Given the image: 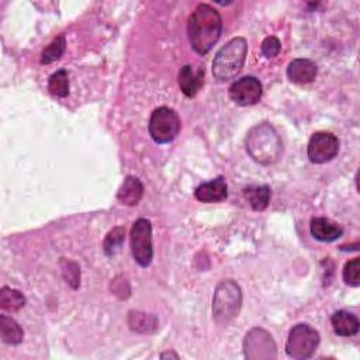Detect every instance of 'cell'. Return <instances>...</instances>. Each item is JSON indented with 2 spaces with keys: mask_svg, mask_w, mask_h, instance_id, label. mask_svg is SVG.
Listing matches in <instances>:
<instances>
[{
  "mask_svg": "<svg viewBox=\"0 0 360 360\" xmlns=\"http://www.w3.org/2000/svg\"><path fill=\"white\" fill-rule=\"evenodd\" d=\"M128 322L131 329L138 330V332H153L158 328V321L153 315L138 312V311H131L128 316Z\"/></svg>",
  "mask_w": 360,
  "mask_h": 360,
  "instance_id": "cell-20",
  "label": "cell"
},
{
  "mask_svg": "<svg viewBox=\"0 0 360 360\" xmlns=\"http://www.w3.org/2000/svg\"><path fill=\"white\" fill-rule=\"evenodd\" d=\"M25 305V297L15 288L1 287L0 290V307L7 312H17Z\"/></svg>",
  "mask_w": 360,
  "mask_h": 360,
  "instance_id": "cell-19",
  "label": "cell"
},
{
  "mask_svg": "<svg viewBox=\"0 0 360 360\" xmlns=\"http://www.w3.org/2000/svg\"><path fill=\"white\" fill-rule=\"evenodd\" d=\"M260 49H262V53L267 59H273L278 55V52L281 49V44H280L277 37H267V38L263 39Z\"/></svg>",
  "mask_w": 360,
  "mask_h": 360,
  "instance_id": "cell-26",
  "label": "cell"
},
{
  "mask_svg": "<svg viewBox=\"0 0 360 360\" xmlns=\"http://www.w3.org/2000/svg\"><path fill=\"white\" fill-rule=\"evenodd\" d=\"M0 335L1 340L7 345H18L24 338L21 326L7 315H0Z\"/></svg>",
  "mask_w": 360,
  "mask_h": 360,
  "instance_id": "cell-18",
  "label": "cell"
},
{
  "mask_svg": "<svg viewBox=\"0 0 360 360\" xmlns=\"http://www.w3.org/2000/svg\"><path fill=\"white\" fill-rule=\"evenodd\" d=\"M333 330L336 335L343 336V338H349V336H354L359 332V326L360 322L357 319V316L349 311L340 309L336 311L332 318H330Z\"/></svg>",
  "mask_w": 360,
  "mask_h": 360,
  "instance_id": "cell-16",
  "label": "cell"
},
{
  "mask_svg": "<svg viewBox=\"0 0 360 360\" xmlns=\"http://www.w3.org/2000/svg\"><path fill=\"white\" fill-rule=\"evenodd\" d=\"M311 235L319 242H333L343 235L342 226L332 222L325 217H316L311 219L309 225Z\"/></svg>",
  "mask_w": 360,
  "mask_h": 360,
  "instance_id": "cell-14",
  "label": "cell"
},
{
  "mask_svg": "<svg viewBox=\"0 0 360 360\" xmlns=\"http://www.w3.org/2000/svg\"><path fill=\"white\" fill-rule=\"evenodd\" d=\"M243 354L248 360H274L277 357V346L266 329L253 328L243 339Z\"/></svg>",
  "mask_w": 360,
  "mask_h": 360,
  "instance_id": "cell-8",
  "label": "cell"
},
{
  "mask_svg": "<svg viewBox=\"0 0 360 360\" xmlns=\"http://www.w3.org/2000/svg\"><path fill=\"white\" fill-rule=\"evenodd\" d=\"M242 308V290L231 278L218 283L212 298V316L217 323L228 325L233 321Z\"/></svg>",
  "mask_w": 360,
  "mask_h": 360,
  "instance_id": "cell-4",
  "label": "cell"
},
{
  "mask_svg": "<svg viewBox=\"0 0 360 360\" xmlns=\"http://www.w3.org/2000/svg\"><path fill=\"white\" fill-rule=\"evenodd\" d=\"M48 90L55 97H66L69 94V77L68 72L60 69L51 75L48 80Z\"/></svg>",
  "mask_w": 360,
  "mask_h": 360,
  "instance_id": "cell-21",
  "label": "cell"
},
{
  "mask_svg": "<svg viewBox=\"0 0 360 360\" xmlns=\"http://www.w3.org/2000/svg\"><path fill=\"white\" fill-rule=\"evenodd\" d=\"M194 195L201 202H208V204L219 202V201L225 200L228 195L226 181L222 176H219L207 183H202L195 188Z\"/></svg>",
  "mask_w": 360,
  "mask_h": 360,
  "instance_id": "cell-13",
  "label": "cell"
},
{
  "mask_svg": "<svg viewBox=\"0 0 360 360\" xmlns=\"http://www.w3.org/2000/svg\"><path fill=\"white\" fill-rule=\"evenodd\" d=\"M222 31V18L217 8L200 3L187 22L188 41L198 55H205L217 44Z\"/></svg>",
  "mask_w": 360,
  "mask_h": 360,
  "instance_id": "cell-1",
  "label": "cell"
},
{
  "mask_svg": "<svg viewBox=\"0 0 360 360\" xmlns=\"http://www.w3.org/2000/svg\"><path fill=\"white\" fill-rule=\"evenodd\" d=\"M263 86L255 76H243L229 87V97L239 105H253L260 101Z\"/></svg>",
  "mask_w": 360,
  "mask_h": 360,
  "instance_id": "cell-10",
  "label": "cell"
},
{
  "mask_svg": "<svg viewBox=\"0 0 360 360\" xmlns=\"http://www.w3.org/2000/svg\"><path fill=\"white\" fill-rule=\"evenodd\" d=\"M339 152V139L330 132H315L307 146L308 159L315 165L330 162Z\"/></svg>",
  "mask_w": 360,
  "mask_h": 360,
  "instance_id": "cell-9",
  "label": "cell"
},
{
  "mask_svg": "<svg viewBox=\"0 0 360 360\" xmlns=\"http://www.w3.org/2000/svg\"><path fill=\"white\" fill-rule=\"evenodd\" d=\"M318 75V66L315 62L307 58L292 59L287 66V76L292 83L307 84L311 83Z\"/></svg>",
  "mask_w": 360,
  "mask_h": 360,
  "instance_id": "cell-12",
  "label": "cell"
},
{
  "mask_svg": "<svg viewBox=\"0 0 360 360\" xmlns=\"http://www.w3.org/2000/svg\"><path fill=\"white\" fill-rule=\"evenodd\" d=\"M245 197L248 198L250 207L255 211H263L267 208L269 201H270V187L263 184V186H249L245 190Z\"/></svg>",
  "mask_w": 360,
  "mask_h": 360,
  "instance_id": "cell-17",
  "label": "cell"
},
{
  "mask_svg": "<svg viewBox=\"0 0 360 360\" xmlns=\"http://www.w3.org/2000/svg\"><path fill=\"white\" fill-rule=\"evenodd\" d=\"M142 195H143V184L135 176H127L117 193L118 201L129 207L136 205L141 201Z\"/></svg>",
  "mask_w": 360,
  "mask_h": 360,
  "instance_id": "cell-15",
  "label": "cell"
},
{
  "mask_svg": "<svg viewBox=\"0 0 360 360\" xmlns=\"http://www.w3.org/2000/svg\"><path fill=\"white\" fill-rule=\"evenodd\" d=\"M177 82L186 97H194L204 84V68L197 65H184L179 70Z\"/></svg>",
  "mask_w": 360,
  "mask_h": 360,
  "instance_id": "cell-11",
  "label": "cell"
},
{
  "mask_svg": "<svg viewBox=\"0 0 360 360\" xmlns=\"http://www.w3.org/2000/svg\"><path fill=\"white\" fill-rule=\"evenodd\" d=\"M60 264H62V274H63L66 283L72 288L76 290L80 284V269H79V266L75 262L65 260V259L60 262Z\"/></svg>",
  "mask_w": 360,
  "mask_h": 360,
  "instance_id": "cell-25",
  "label": "cell"
},
{
  "mask_svg": "<svg viewBox=\"0 0 360 360\" xmlns=\"http://www.w3.org/2000/svg\"><path fill=\"white\" fill-rule=\"evenodd\" d=\"M248 55V42L243 37L228 41L214 56L212 75L219 82L233 79L243 68Z\"/></svg>",
  "mask_w": 360,
  "mask_h": 360,
  "instance_id": "cell-3",
  "label": "cell"
},
{
  "mask_svg": "<svg viewBox=\"0 0 360 360\" xmlns=\"http://www.w3.org/2000/svg\"><path fill=\"white\" fill-rule=\"evenodd\" d=\"M180 127L181 122L177 112L173 108L162 105L150 114L148 131L156 143L163 145L172 142L179 135Z\"/></svg>",
  "mask_w": 360,
  "mask_h": 360,
  "instance_id": "cell-6",
  "label": "cell"
},
{
  "mask_svg": "<svg viewBox=\"0 0 360 360\" xmlns=\"http://www.w3.org/2000/svg\"><path fill=\"white\" fill-rule=\"evenodd\" d=\"M343 281L352 287H357L360 284V259L359 257H354L345 264Z\"/></svg>",
  "mask_w": 360,
  "mask_h": 360,
  "instance_id": "cell-24",
  "label": "cell"
},
{
  "mask_svg": "<svg viewBox=\"0 0 360 360\" xmlns=\"http://www.w3.org/2000/svg\"><path fill=\"white\" fill-rule=\"evenodd\" d=\"M162 359H166V357H173V359H179V356L176 353H162L160 354Z\"/></svg>",
  "mask_w": 360,
  "mask_h": 360,
  "instance_id": "cell-27",
  "label": "cell"
},
{
  "mask_svg": "<svg viewBox=\"0 0 360 360\" xmlns=\"http://www.w3.org/2000/svg\"><path fill=\"white\" fill-rule=\"evenodd\" d=\"M129 239H131V252L135 262L141 267H148L153 259L150 221L146 218L136 219L131 228Z\"/></svg>",
  "mask_w": 360,
  "mask_h": 360,
  "instance_id": "cell-7",
  "label": "cell"
},
{
  "mask_svg": "<svg viewBox=\"0 0 360 360\" xmlns=\"http://www.w3.org/2000/svg\"><path fill=\"white\" fill-rule=\"evenodd\" d=\"M124 238H125V229H124L122 226H115V228H112V229L107 233V236H105V239H104V242H103L104 253H105L107 256H112V255L120 249V246L122 245Z\"/></svg>",
  "mask_w": 360,
  "mask_h": 360,
  "instance_id": "cell-23",
  "label": "cell"
},
{
  "mask_svg": "<svg viewBox=\"0 0 360 360\" xmlns=\"http://www.w3.org/2000/svg\"><path fill=\"white\" fill-rule=\"evenodd\" d=\"M319 345V333L308 323H297L288 332L285 353L295 360L309 359Z\"/></svg>",
  "mask_w": 360,
  "mask_h": 360,
  "instance_id": "cell-5",
  "label": "cell"
},
{
  "mask_svg": "<svg viewBox=\"0 0 360 360\" xmlns=\"http://www.w3.org/2000/svg\"><path fill=\"white\" fill-rule=\"evenodd\" d=\"M66 49V41H65V35H59L56 37L41 53V63L42 65H49L58 59H60V56L63 55Z\"/></svg>",
  "mask_w": 360,
  "mask_h": 360,
  "instance_id": "cell-22",
  "label": "cell"
},
{
  "mask_svg": "<svg viewBox=\"0 0 360 360\" xmlns=\"http://www.w3.org/2000/svg\"><path fill=\"white\" fill-rule=\"evenodd\" d=\"M246 150L260 165H271L283 152V142L276 128L269 122H260L246 135Z\"/></svg>",
  "mask_w": 360,
  "mask_h": 360,
  "instance_id": "cell-2",
  "label": "cell"
}]
</instances>
